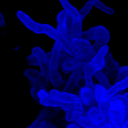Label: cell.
Wrapping results in <instances>:
<instances>
[{
    "label": "cell",
    "instance_id": "obj_30",
    "mask_svg": "<svg viewBox=\"0 0 128 128\" xmlns=\"http://www.w3.org/2000/svg\"><path fill=\"white\" fill-rule=\"evenodd\" d=\"M72 56L71 55L69 54L67 52L64 51V50H62L61 52V54H60V63H59V66H62V64L68 60V59H70V58H71Z\"/></svg>",
    "mask_w": 128,
    "mask_h": 128
},
{
    "label": "cell",
    "instance_id": "obj_33",
    "mask_svg": "<svg viewBox=\"0 0 128 128\" xmlns=\"http://www.w3.org/2000/svg\"><path fill=\"white\" fill-rule=\"evenodd\" d=\"M123 128H128V118L125 121L124 126Z\"/></svg>",
    "mask_w": 128,
    "mask_h": 128
},
{
    "label": "cell",
    "instance_id": "obj_7",
    "mask_svg": "<svg viewBox=\"0 0 128 128\" xmlns=\"http://www.w3.org/2000/svg\"><path fill=\"white\" fill-rule=\"evenodd\" d=\"M71 42L74 48H75V49L78 51L81 58L90 61L96 54V52L93 47L88 40L80 39Z\"/></svg>",
    "mask_w": 128,
    "mask_h": 128
},
{
    "label": "cell",
    "instance_id": "obj_1",
    "mask_svg": "<svg viewBox=\"0 0 128 128\" xmlns=\"http://www.w3.org/2000/svg\"><path fill=\"white\" fill-rule=\"evenodd\" d=\"M62 50V46L55 42L49 60V80L51 84L56 89L60 88L63 85V80L58 71L60 57Z\"/></svg>",
    "mask_w": 128,
    "mask_h": 128
},
{
    "label": "cell",
    "instance_id": "obj_25",
    "mask_svg": "<svg viewBox=\"0 0 128 128\" xmlns=\"http://www.w3.org/2000/svg\"><path fill=\"white\" fill-rule=\"evenodd\" d=\"M94 6L108 15H114L115 14V11L114 9L105 4L100 0H94Z\"/></svg>",
    "mask_w": 128,
    "mask_h": 128
},
{
    "label": "cell",
    "instance_id": "obj_22",
    "mask_svg": "<svg viewBox=\"0 0 128 128\" xmlns=\"http://www.w3.org/2000/svg\"><path fill=\"white\" fill-rule=\"evenodd\" d=\"M64 10L66 11L69 15L72 18V19L81 18L80 14V11H78L77 9L72 6L69 0H59Z\"/></svg>",
    "mask_w": 128,
    "mask_h": 128
},
{
    "label": "cell",
    "instance_id": "obj_23",
    "mask_svg": "<svg viewBox=\"0 0 128 128\" xmlns=\"http://www.w3.org/2000/svg\"><path fill=\"white\" fill-rule=\"evenodd\" d=\"M94 76L100 82V84L103 86L104 88H105L107 90H108L111 87L110 81H109L107 76L105 74L102 70H100V71L96 72L94 74Z\"/></svg>",
    "mask_w": 128,
    "mask_h": 128
},
{
    "label": "cell",
    "instance_id": "obj_5",
    "mask_svg": "<svg viewBox=\"0 0 128 128\" xmlns=\"http://www.w3.org/2000/svg\"><path fill=\"white\" fill-rule=\"evenodd\" d=\"M110 48L108 45L101 48L96 53L93 58L83 67L84 74L94 76L96 72L102 70L105 65V58L109 52Z\"/></svg>",
    "mask_w": 128,
    "mask_h": 128
},
{
    "label": "cell",
    "instance_id": "obj_18",
    "mask_svg": "<svg viewBox=\"0 0 128 128\" xmlns=\"http://www.w3.org/2000/svg\"><path fill=\"white\" fill-rule=\"evenodd\" d=\"M84 108L82 102L73 104L72 108L70 111L66 112V119L68 122H76L77 120L83 116Z\"/></svg>",
    "mask_w": 128,
    "mask_h": 128
},
{
    "label": "cell",
    "instance_id": "obj_16",
    "mask_svg": "<svg viewBox=\"0 0 128 128\" xmlns=\"http://www.w3.org/2000/svg\"><path fill=\"white\" fill-rule=\"evenodd\" d=\"M24 76L32 83L39 84L45 88L50 84V80L36 70L28 69L24 72Z\"/></svg>",
    "mask_w": 128,
    "mask_h": 128
},
{
    "label": "cell",
    "instance_id": "obj_3",
    "mask_svg": "<svg viewBox=\"0 0 128 128\" xmlns=\"http://www.w3.org/2000/svg\"><path fill=\"white\" fill-rule=\"evenodd\" d=\"M43 31L44 34L54 40L56 42L62 46V50H64L69 54L76 58L83 59L81 58L78 51L74 48L70 40L61 33L58 30L48 24H43Z\"/></svg>",
    "mask_w": 128,
    "mask_h": 128
},
{
    "label": "cell",
    "instance_id": "obj_21",
    "mask_svg": "<svg viewBox=\"0 0 128 128\" xmlns=\"http://www.w3.org/2000/svg\"><path fill=\"white\" fill-rule=\"evenodd\" d=\"M68 14L66 11L62 10L60 11L57 16V30L62 33L64 36L69 39L68 29Z\"/></svg>",
    "mask_w": 128,
    "mask_h": 128
},
{
    "label": "cell",
    "instance_id": "obj_31",
    "mask_svg": "<svg viewBox=\"0 0 128 128\" xmlns=\"http://www.w3.org/2000/svg\"><path fill=\"white\" fill-rule=\"evenodd\" d=\"M41 120H39V119H37L36 120H35L30 126H28L26 128H40V126H41Z\"/></svg>",
    "mask_w": 128,
    "mask_h": 128
},
{
    "label": "cell",
    "instance_id": "obj_4",
    "mask_svg": "<svg viewBox=\"0 0 128 128\" xmlns=\"http://www.w3.org/2000/svg\"><path fill=\"white\" fill-rule=\"evenodd\" d=\"M110 123L114 128H123L126 121V111L123 102L120 100L111 101L109 112Z\"/></svg>",
    "mask_w": 128,
    "mask_h": 128
},
{
    "label": "cell",
    "instance_id": "obj_32",
    "mask_svg": "<svg viewBox=\"0 0 128 128\" xmlns=\"http://www.w3.org/2000/svg\"><path fill=\"white\" fill-rule=\"evenodd\" d=\"M67 128H84L80 126V125L78 124L71 123V124H70L67 126Z\"/></svg>",
    "mask_w": 128,
    "mask_h": 128
},
{
    "label": "cell",
    "instance_id": "obj_27",
    "mask_svg": "<svg viewBox=\"0 0 128 128\" xmlns=\"http://www.w3.org/2000/svg\"><path fill=\"white\" fill-rule=\"evenodd\" d=\"M41 90H45V88L39 84L32 83L30 90V94L34 101H39L38 93Z\"/></svg>",
    "mask_w": 128,
    "mask_h": 128
},
{
    "label": "cell",
    "instance_id": "obj_28",
    "mask_svg": "<svg viewBox=\"0 0 128 128\" xmlns=\"http://www.w3.org/2000/svg\"><path fill=\"white\" fill-rule=\"evenodd\" d=\"M128 76V66H124L120 68V70H119L118 74L116 76V80H115V82H119V81H121V80H124V78H127Z\"/></svg>",
    "mask_w": 128,
    "mask_h": 128
},
{
    "label": "cell",
    "instance_id": "obj_14",
    "mask_svg": "<svg viewBox=\"0 0 128 128\" xmlns=\"http://www.w3.org/2000/svg\"><path fill=\"white\" fill-rule=\"evenodd\" d=\"M120 69V64L114 59L112 53L108 52L105 58V65L102 69L105 74L107 77L113 78L115 76H117Z\"/></svg>",
    "mask_w": 128,
    "mask_h": 128
},
{
    "label": "cell",
    "instance_id": "obj_8",
    "mask_svg": "<svg viewBox=\"0 0 128 128\" xmlns=\"http://www.w3.org/2000/svg\"><path fill=\"white\" fill-rule=\"evenodd\" d=\"M39 102L42 106L46 107L59 108L66 112L72 108V104H63L53 100L45 90H41L38 93Z\"/></svg>",
    "mask_w": 128,
    "mask_h": 128
},
{
    "label": "cell",
    "instance_id": "obj_17",
    "mask_svg": "<svg viewBox=\"0 0 128 128\" xmlns=\"http://www.w3.org/2000/svg\"><path fill=\"white\" fill-rule=\"evenodd\" d=\"M87 117L101 127L106 124L110 123V120L104 116L98 107L91 108L88 111Z\"/></svg>",
    "mask_w": 128,
    "mask_h": 128
},
{
    "label": "cell",
    "instance_id": "obj_2",
    "mask_svg": "<svg viewBox=\"0 0 128 128\" xmlns=\"http://www.w3.org/2000/svg\"><path fill=\"white\" fill-rule=\"evenodd\" d=\"M82 39L89 41H95L92 47L96 53L101 48L108 44L111 39V36L110 31L106 27L100 25L83 32Z\"/></svg>",
    "mask_w": 128,
    "mask_h": 128
},
{
    "label": "cell",
    "instance_id": "obj_19",
    "mask_svg": "<svg viewBox=\"0 0 128 128\" xmlns=\"http://www.w3.org/2000/svg\"><path fill=\"white\" fill-rule=\"evenodd\" d=\"M127 88H128V76L119 82H115L113 86L106 91V99L111 101V100L115 95L117 94L120 91H123Z\"/></svg>",
    "mask_w": 128,
    "mask_h": 128
},
{
    "label": "cell",
    "instance_id": "obj_12",
    "mask_svg": "<svg viewBox=\"0 0 128 128\" xmlns=\"http://www.w3.org/2000/svg\"><path fill=\"white\" fill-rule=\"evenodd\" d=\"M32 54L34 55L38 61L39 66L41 69V72L43 76L49 80V58L47 54L43 50L38 46L32 49Z\"/></svg>",
    "mask_w": 128,
    "mask_h": 128
},
{
    "label": "cell",
    "instance_id": "obj_24",
    "mask_svg": "<svg viewBox=\"0 0 128 128\" xmlns=\"http://www.w3.org/2000/svg\"><path fill=\"white\" fill-rule=\"evenodd\" d=\"M76 124H78L80 126L84 128H101L102 127L100 126L99 125L96 124L95 122L91 121L90 119H89L88 117H84L82 116L80 118H79L77 120Z\"/></svg>",
    "mask_w": 128,
    "mask_h": 128
},
{
    "label": "cell",
    "instance_id": "obj_34",
    "mask_svg": "<svg viewBox=\"0 0 128 128\" xmlns=\"http://www.w3.org/2000/svg\"><path fill=\"white\" fill-rule=\"evenodd\" d=\"M123 95H124V97L126 99V100H127L128 102V92H127V93H125L124 94H123Z\"/></svg>",
    "mask_w": 128,
    "mask_h": 128
},
{
    "label": "cell",
    "instance_id": "obj_26",
    "mask_svg": "<svg viewBox=\"0 0 128 128\" xmlns=\"http://www.w3.org/2000/svg\"><path fill=\"white\" fill-rule=\"evenodd\" d=\"M93 6L94 0H89L84 4V6L80 11V14L82 20H83L86 18V16L89 14Z\"/></svg>",
    "mask_w": 128,
    "mask_h": 128
},
{
    "label": "cell",
    "instance_id": "obj_6",
    "mask_svg": "<svg viewBox=\"0 0 128 128\" xmlns=\"http://www.w3.org/2000/svg\"><path fill=\"white\" fill-rule=\"evenodd\" d=\"M107 90L100 84L95 85L94 96L98 103V108L104 114V116L110 120L109 112L111 101L107 100L106 98V92Z\"/></svg>",
    "mask_w": 128,
    "mask_h": 128
},
{
    "label": "cell",
    "instance_id": "obj_15",
    "mask_svg": "<svg viewBox=\"0 0 128 128\" xmlns=\"http://www.w3.org/2000/svg\"><path fill=\"white\" fill-rule=\"evenodd\" d=\"M83 77V67L72 72V74L70 75V78L68 80L67 82H66L64 87L63 91L64 92H70L71 93L72 91H73L76 89V88L78 85L79 82L81 81V80H82Z\"/></svg>",
    "mask_w": 128,
    "mask_h": 128
},
{
    "label": "cell",
    "instance_id": "obj_9",
    "mask_svg": "<svg viewBox=\"0 0 128 128\" xmlns=\"http://www.w3.org/2000/svg\"><path fill=\"white\" fill-rule=\"evenodd\" d=\"M80 98L84 108L83 116L87 117L88 111L91 108L98 107V103L94 96V91L87 87H83L80 91Z\"/></svg>",
    "mask_w": 128,
    "mask_h": 128
},
{
    "label": "cell",
    "instance_id": "obj_10",
    "mask_svg": "<svg viewBox=\"0 0 128 128\" xmlns=\"http://www.w3.org/2000/svg\"><path fill=\"white\" fill-rule=\"evenodd\" d=\"M16 16L18 20L30 31L36 34H44L43 24L36 22L29 15L21 10H19L16 12Z\"/></svg>",
    "mask_w": 128,
    "mask_h": 128
},
{
    "label": "cell",
    "instance_id": "obj_13",
    "mask_svg": "<svg viewBox=\"0 0 128 128\" xmlns=\"http://www.w3.org/2000/svg\"><path fill=\"white\" fill-rule=\"evenodd\" d=\"M88 62L90 61L85 59L76 58L72 56L62 64V66H61V71L63 74H67L84 67V65Z\"/></svg>",
    "mask_w": 128,
    "mask_h": 128
},
{
    "label": "cell",
    "instance_id": "obj_29",
    "mask_svg": "<svg viewBox=\"0 0 128 128\" xmlns=\"http://www.w3.org/2000/svg\"><path fill=\"white\" fill-rule=\"evenodd\" d=\"M26 61L27 63L30 66H39L38 61L37 58L36 56L33 54H30L26 58Z\"/></svg>",
    "mask_w": 128,
    "mask_h": 128
},
{
    "label": "cell",
    "instance_id": "obj_11",
    "mask_svg": "<svg viewBox=\"0 0 128 128\" xmlns=\"http://www.w3.org/2000/svg\"><path fill=\"white\" fill-rule=\"evenodd\" d=\"M53 100L63 104H75L81 102V100L79 96L74 94L67 92H61L57 90H52L49 93Z\"/></svg>",
    "mask_w": 128,
    "mask_h": 128
},
{
    "label": "cell",
    "instance_id": "obj_20",
    "mask_svg": "<svg viewBox=\"0 0 128 128\" xmlns=\"http://www.w3.org/2000/svg\"><path fill=\"white\" fill-rule=\"evenodd\" d=\"M82 19H72V24L71 31L69 35V40L70 41H74L76 40L82 39Z\"/></svg>",
    "mask_w": 128,
    "mask_h": 128
}]
</instances>
